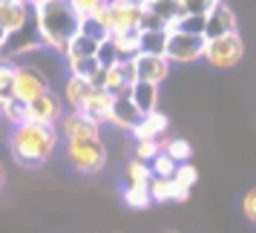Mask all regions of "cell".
<instances>
[{
  "mask_svg": "<svg viewBox=\"0 0 256 233\" xmlns=\"http://www.w3.org/2000/svg\"><path fill=\"white\" fill-rule=\"evenodd\" d=\"M58 130L46 127V124H32V121H24L12 127V136H9V152L12 158L26 170H35L40 164H46L52 158V152L58 147Z\"/></svg>",
  "mask_w": 256,
  "mask_h": 233,
  "instance_id": "obj_1",
  "label": "cell"
},
{
  "mask_svg": "<svg viewBox=\"0 0 256 233\" xmlns=\"http://www.w3.org/2000/svg\"><path fill=\"white\" fill-rule=\"evenodd\" d=\"M32 9H35V24L44 46L64 55L66 44L78 35V18L72 12V6L66 0H40Z\"/></svg>",
  "mask_w": 256,
  "mask_h": 233,
  "instance_id": "obj_2",
  "label": "cell"
},
{
  "mask_svg": "<svg viewBox=\"0 0 256 233\" xmlns=\"http://www.w3.org/2000/svg\"><path fill=\"white\" fill-rule=\"evenodd\" d=\"M66 162L84 176H92L104 170L106 164V147L101 136L98 138H72L66 141Z\"/></svg>",
  "mask_w": 256,
  "mask_h": 233,
  "instance_id": "obj_3",
  "label": "cell"
},
{
  "mask_svg": "<svg viewBox=\"0 0 256 233\" xmlns=\"http://www.w3.org/2000/svg\"><path fill=\"white\" fill-rule=\"evenodd\" d=\"M242 55H244V40L239 38V32H233V35L216 38V40H204V55L202 58L216 70H230L242 60Z\"/></svg>",
  "mask_w": 256,
  "mask_h": 233,
  "instance_id": "obj_4",
  "label": "cell"
},
{
  "mask_svg": "<svg viewBox=\"0 0 256 233\" xmlns=\"http://www.w3.org/2000/svg\"><path fill=\"white\" fill-rule=\"evenodd\" d=\"M46 90H52L49 78L38 66H32V64H18L14 66V98L18 101L29 104V101H35L38 95H44Z\"/></svg>",
  "mask_w": 256,
  "mask_h": 233,
  "instance_id": "obj_5",
  "label": "cell"
},
{
  "mask_svg": "<svg viewBox=\"0 0 256 233\" xmlns=\"http://www.w3.org/2000/svg\"><path fill=\"white\" fill-rule=\"evenodd\" d=\"M202 55H204V38L184 35V32H170L167 35L164 58L170 64H193V60H202Z\"/></svg>",
  "mask_w": 256,
  "mask_h": 233,
  "instance_id": "obj_6",
  "label": "cell"
},
{
  "mask_svg": "<svg viewBox=\"0 0 256 233\" xmlns=\"http://www.w3.org/2000/svg\"><path fill=\"white\" fill-rule=\"evenodd\" d=\"M64 116V101L60 95H55L52 90H46L44 95H38L35 101L26 104V121L32 124H46V127H55Z\"/></svg>",
  "mask_w": 256,
  "mask_h": 233,
  "instance_id": "obj_7",
  "label": "cell"
},
{
  "mask_svg": "<svg viewBox=\"0 0 256 233\" xmlns=\"http://www.w3.org/2000/svg\"><path fill=\"white\" fill-rule=\"evenodd\" d=\"M44 46L40 40V32H38L35 14L29 18V24H24L20 29H14L6 35V46H3V58H18V55H26V52H35V49Z\"/></svg>",
  "mask_w": 256,
  "mask_h": 233,
  "instance_id": "obj_8",
  "label": "cell"
},
{
  "mask_svg": "<svg viewBox=\"0 0 256 233\" xmlns=\"http://www.w3.org/2000/svg\"><path fill=\"white\" fill-rule=\"evenodd\" d=\"M233 32H239V29H236V14H233V9L222 0V3H216V6L204 14V32H202V38H204V40H216V38L233 35Z\"/></svg>",
  "mask_w": 256,
  "mask_h": 233,
  "instance_id": "obj_9",
  "label": "cell"
},
{
  "mask_svg": "<svg viewBox=\"0 0 256 233\" xmlns=\"http://www.w3.org/2000/svg\"><path fill=\"white\" fill-rule=\"evenodd\" d=\"M55 130H58V138H64V141H72V138H98V127H95L86 116L72 112V110L60 116V121L55 124Z\"/></svg>",
  "mask_w": 256,
  "mask_h": 233,
  "instance_id": "obj_10",
  "label": "cell"
},
{
  "mask_svg": "<svg viewBox=\"0 0 256 233\" xmlns=\"http://www.w3.org/2000/svg\"><path fill=\"white\" fill-rule=\"evenodd\" d=\"M132 64H136V81H141V84H152V86H158V84L167 81V75H170V60L167 58L138 55Z\"/></svg>",
  "mask_w": 256,
  "mask_h": 233,
  "instance_id": "obj_11",
  "label": "cell"
},
{
  "mask_svg": "<svg viewBox=\"0 0 256 233\" xmlns=\"http://www.w3.org/2000/svg\"><path fill=\"white\" fill-rule=\"evenodd\" d=\"M144 9L141 6H130V3L106 6V12H110V35H121V32H130V29H138V18Z\"/></svg>",
  "mask_w": 256,
  "mask_h": 233,
  "instance_id": "obj_12",
  "label": "cell"
},
{
  "mask_svg": "<svg viewBox=\"0 0 256 233\" xmlns=\"http://www.w3.org/2000/svg\"><path fill=\"white\" fill-rule=\"evenodd\" d=\"M110 106H112V95L104 92V90H92V95L86 98V104L78 112L90 118L95 127H101V124H106V118H110Z\"/></svg>",
  "mask_w": 256,
  "mask_h": 233,
  "instance_id": "obj_13",
  "label": "cell"
},
{
  "mask_svg": "<svg viewBox=\"0 0 256 233\" xmlns=\"http://www.w3.org/2000/svg\"><path fill=\"white\" fill-rule=\"evenodd\" d=\"M92 90H95V86L90 81L70 75V78H66V84H64V95H60V101H64V106H70L72 112H78V110L86 104V98L92 95Z\"/></svg>",
  "mask_w": 256,
  "mask_h": 233,
  "instance_id": "obj_14",
  "label": "cell"
},
{
  "mask_svg": "<svg viewBox=\"0 0 256 233\" xmlns=\"http://www.w3.org/2000/svg\"><path fill=\"white\" fill-rule=\"evenodd\" d=\"M164 130H167V118L156 110L150 116H141V121L130 130V132L136 136V141H162Z\"/></svg>",
  "mask_w": 256,
  "mask_h": 233,
  "instance_id": "obj_15",
  "label": "cell"
},
{
  "mask_svg": "<svg viewBox=\"0 0 256 233\" xmlns=\"http://www.w3.org/2000/svg\"><path fill=\"white\" fill-rule=\"evenodd\" d=\"M35 14V9L24 3V0H18V3H9V6H0V26L6 29V35L14 32V29H20L24 24H29V18Z\"/></svg>",
  "mask_w": 256,
  "mask_h": 233,
  "instance_id": "obj_16",
  "label": "cell"
},
{
  "mask_svg": "<svg viewBox=\"0 0 256 233\" xmlns=\"http://www.w3.org/2000/svg\"><path fill=\"white\" fill-rule=\"evenodd\" d=\"M110 124H116L118 130H132L141 121V112L130 104V98H112V106H110Z\"/></svg>",
  "mask_w": 256,
  "mask_h": 233,
  "instance_id": "obj_17",
  "label": "cell"
},
{
  "mask_svg": "<svg viewBox=\"0 0 256 233\" xmlns=\"http://www.w3.org/2000/svg\"><path fill=\"white\" fill-rule=\"evenodd\" d=\"M130 104L136 106L141 116L156 112V106H158V86L136 81V84H132V90H130Z\"/></svg>",
  "mask_w": 256,
  "mask_h": 233,
  "instance_id": "obj_18",
  "label": "cell"
},
{
  "mask_svg": "<svg viewBox=\"0 0 256 233\" xmlns=\"http://www.w3.org/2000/svg\"><path fill=\"white\" fill-rule=\"evenodd\" d=\"M147 190H150V198L158 202V204H167V202H187V196H190L187 190H178V187L173 184V178H150Z\"/></svg>",
  "mask_w": 256,
  "mask_h": 233,
  "instance_id": "obj_19",
  "label": "cell"
},
{
  "mask_svg": "<svg viewBox=\"0 0 256 233\" xmlns=\"http://www.w3.org/2000/svg\"><path fill=\"white\" fill-rule=\"evenodd\" d=\"M147 9H150V12L156 14L164 26H167V35L173 32L176 20L184 14V9H182V3H178V0H152V3H147Z\"/></svg>",
  "mask_w": 256,
  "mask_h": 233,
  "instance_id": "obj_20",
  "label": "cell"
},
{
  "mask_svg": "<svg viewBox=\"0 0 256 233\" xmlns=\"http://www.w3.org/2000/svg\"><path fill=\"white\" fill-rule=\"evenodd\" d=\"M14 66L18 60L0 55V110L14 98Z\"/></svg>",
  "mask_w": 256,
  "mask_h": 233,
  "instance_id": "obj_21",
  "label": "cell"
},
{
  "mask_svg": "<svg viewBox=\"0 0 256 233\" xmlns=\"http://www.w3.org/2000/svg\"><path fill=\"white\" fill-rule=\"evenodd\" d=\"M164 49H167V32H141L138 35V55L164 58Z\"/></svg>",
  "mask_w": 256,
  "mask_h": 233,
  "instance_id": "obj_22",
  "label": "cell"
},
{
  "mask_svg": "<svg viewBox=\"0 0 256 233\" xmlns=\"http://www.w3.org/2000/svg\"><path fill=\"white\" fill-rule=\"evenodd\" d=\"M158 147L167 158H173L176 164H190V156H193V147L190 141L184 138H167V141H158Z\"/></svg>",
  "mask_w": 256,
  "mask_h": 233,
  "instance_id": "obj_23",
  "label": "cell"
},
{
  "mask_svg": "<svg viewBox=\"0 0 256 233\" xmlns=\"http://www.w3.org/2000/svg\"><path fill=\"white\" fill-rule=\"evenodd\" d=\"M124 176H127V187H147L150 184V167L144 162H136V158H130L127 167H124Z\"/></svg>",
  "mask_w": 256,
  "mask_h": 233,
  "instance_id": "obj_24",
  "label": "cell"
},
{
  "mask_svg": "<svg viewBox=\"0 0 256 233\" xmlns=\"http://www.w3.org/2000/svg\"><path fill=\"white\" fill-rule=\"evenodd\" d=\"M78 35H84V38H90V40H95V44H101V40H106L110 38V29H106L98 18H81L78 20Z\"/></svg>",
  "mask_w": 256,
  "mask_h": 233,
  "instance_id": "obj_25",
  "label": "cell"
},
{
  "mask_svg": "<svg viewBox=\"0 0 256 233\" xmlns=\"http://www.w3.org/2000/svg\"><path fill=\"white\" fill-rule=\"evenodd\" d=\"M124 204L132 208V210H147L152 204L150 190H147V187H127V190H124Z\"/></svg>",
  "mask_w": 256,
  "mask_h": 233,
  "instance_id": "obj_26",
  "label": "cell"
},
{
  "mask_svg": "<svg viewBox=\"0 0 256 233\" xmlns=\"http://www.w3.org/2000/svg\"><path fill=\"white\" fill-rule=\"evenodd\" d=\"M173 32H184V35L202 38V32H204V18H202V14H182V18L176 20Z\"/></svg>",
  "mask_w": 256,
  "mask_h": 233,
  "instance_id": "obj_27",
  "label": "cell"
},
{
  "mask_svg": "<svg viewBox=\"0 0 256 233\" xmlns=\"http://www.w3.org/2000/svg\"><path fill=\"white\" fill-rule=\"evenodd\" d=\"M147 167H150V176H152V178H173V173H176V167H178V164H176L173 158H167V156L158 150V156H156V158H152Z\"/></svg>",
  "mask_w": 256,
  "mask_h": 233,
  "instance_id": "obj_28",
  "label": "cell"
},
{
  "mask_svg": "<svg viewBox=\"0 0 256 233\" xmlns=\"http://www.w3.org/2000/svg\"><path fill=\"white\" fill-rule=\"evenodd\" d=\"M196 178H198V170L193 164H178L176 173H173V184L178 187V190H187V193H190V187L196 184Z\"/></svg>",
  "mask_w": 256,
  "mask_h": 233,
  "instance_id": "obj_29",
  "label": "cell"
},
{
  "mask_svg": "<svg viewBox=\"0 0 256 233\" xmlns=\"http://www.w3.org/2000/svg\"><path fill=\"white\" fill-rule=\"evenodd\" d=\"M66 66H70V75H75V78H84V81H90V78H92L95 72L101 70V66H98V60H95V58H81V60H70V64H66Z\"/></svg>",
  "mask_w": 256,
  "mask_h": 233,
  "instance_id": "obj_30",
  "label": "cell"
},
{
  "mask_svg": "<svg viewBox=\"0 0 256 233\" xmlns=\"http://www.w3.org/2000/svg\"><path fill=\"white\" fill-rule=\"evenodd\" d=\"M95 60H98V66H104V70H110V66H116V64H118V52H116L112 38H106V40H101V44H98Z\"/></svg>",
  "mask_w": 256,
  "mask_h": 233,
  "instance_id": "obj_31",
  "label": "cell"
},
{
  "mask_svg": "<svg viewBox=\"0 0 256 233\" xmlns=\"http://www.w3.org/2000/svg\"><path fill=\"white\" fill-rule=\"evenodd\" d=\"M0 116L6 118L12 127H18V124H24V121H26V104H24V101H18V98H12L9 104L0 110Z\"/></svg>",
  "mask_w": 256,
  "mask_h": 233,
  "instance_id": "obj_32",
  "label": "cell"
},
{
  "mask_svg": "<svg viewBox=\"0 0 256 233\" xmlns=\"http://www.w3.org/2000/svg\"><path fill=\"white\" fill-rule=\"evenodd\" d=\"M158 150H162V147H158V141H136V156H132V158H136V162L150 164L152 158L158 156Z\"/></svg>",
  "mask_w": 256,
  "mask_h": 233,
  "instance_id": "obj_33",
  "label": "cell"
},
{
  "mask_svg": "<svg viewBox=\"0 0 256 233\" xmlns=\"http://www.w3.org/2000/svg\"><path fill=\"white\" fill-rule=\"evenodd\" d=\"M182 3V9H184V14H204L216 6V3H222V0H178Z\"/></svg>",
  "mask_w": 256,
  "mask_h": 233,
  "instance_id": "obj_34",
  "label": "cell"
},
{
  "mask_svg": "<svg viewBox=\"0 0 256 233\" xmlns=\"http://www.w3.org/2000/svg\"><path fill=\"white\" fill-rule=\"evenodd\" d=\"M138 32H167V26H164L150 9H144L141 18H138Z\"/></svg>",
  "mask_w": 256,
  "mask_h": 233,
  "instance_id": "obj_35",
  "label": "cell"
},
{
  "mask_svg": "<svg viewBox=\"0 0 256 233\" xmlns=\"http://www.w3.org/2000/svg\"><path fill=\"white\" fill-rule=\"evenodd\" d=\"M72 6V12H75V18L81 20V18H90V14H95V9L101 6V0H66Z\"/></svg>",
  "mask_w": 256,
  "mask_h": 233,
  "instance_id": "obj_36",
  "label": "cell"
},
{
  "mask_svg": "<svg viewBox=\"0 0 256 233\" xmlns=\"http://www.w3.org/2000/svg\"><path fill=\"white\" fill-rule=\"evenodd\" d=\"M242 213H244L250 222H256V187L244 193V198H242Z\"/></svg>",
  "mask_w": 256,
  "mask_h": 233,
  "instance_id": "obj_37",
  "label": "cell"
},
{
  "mask_svg": "<svg viewBox=\"0 0 256 233\" xmlns=\"http://www.w3.org/2000/svg\"><path fill=\"white\" fill-rule=\"evenodd\" d=\"M124 3H130V6H141V9H144V6H147L150 0H124Z\"/></svg>",
  "mask_w": 256,
  "mask_h": 233,
  "instance_id": "obj_38",
  "label": "cell"
},
{
  "mask_svg": "<svg viewBox=\"0 0 256 233\" xmlns=\"http://www.w3.org/2000/svg\"><path fill=\"white\" fill-rule=\"evenodd\" d=\"M3 46H6V29L0 26V55H3Z\"/></svg>",
  "mask_w": 256,
  "mask_h": 233,
  "instance_id": "obj_39",
  "label": "cell"
},
{
  "mask_svg": "<svg viewBox=\"0 0 256 233\" xmlns=\"http://www.w3.org/2000/svg\"><path fill=\"white\" fill-rule=\"evenodd\" d=\"M118 3H124V0H101V6H118Z\"/></svg>",
  "mask_w": 256,
  "mask_h": 233,
  "instance_id": "obj_40",
  "label": "cell"
},
{
  "mask_svg": "<svg viewBox=\"0 0 256 233\" xmlns=\"http://www.w3.org/2000/svg\"><path fill=\"white\" fill-rule=\"evenodd\" d=\"M9 3H18V0H0V6H9Z\"/></svg>",
  "mask_w": 256,
  "mask_h": 233,
  "instance_id": "obj_41",
  "label": "cell"
},
{
  "mask_svg": "<svg viewBox=\"0 0 256 233\" xmlns=\"http://www.w3.org/2000/svg\"><path fill=\"white\" fill-rule=\"evenodd\" d=\"M0 184H3V167H0Z\"/></svg>",
  "mask_w": 256,
  "mask_h": 233,
  "instance_id": "obj_42",
  "label": "cell"
},
{
  "mask_svg": "<svg viewBox=\"0 0 256 233\" xmlns=\"http://www.w3.org/2000/svg\"><path fill=\"white\" fill-rule=\"evenodd\" d=\"M150 3H152V0H150Z\"/></svg>",
  "mask_w": 256,
  "mask_h": 233,
  "instance_id": "obj_43",
  "label": "cell"
}]
</instances>
